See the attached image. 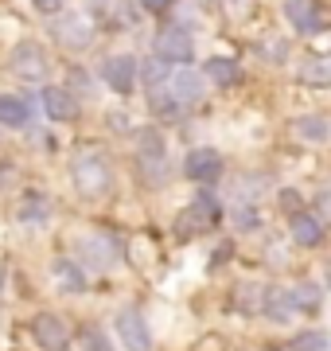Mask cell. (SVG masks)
Wrapping results in <instances>:
<instances>
[{
  "instance_id": "1",
  "label": "cell",
  "mask_w": 331,
  "mask_h": 351,
  "mask_svg": "<svg viewBox=\"0 0 331 351\" xmlns=\"http://www.w3.org/2000/svg\"><path fill=\"white\" fill-rule=\"evenodd\" d=\"M70 180H75V191L82 199H102L109 195L114 188V168L98 156V152H86V156H78L70 164Z\"/></svg>"
},
{
  "instance_id": "2",
  "label": "cell",
  "mask_w": 331,
  "mask_h": 351,
  "mask_svg": "<svg viewBox=\"0 0 331 351\" xmlns=\"http://www.w3.org/2000/svg\"><path fill=\"white\" fill-rule=\"evenodd\" d=\"M153 55L156 59H164L168 66H187L191 63V55H195V43L191 36H187V27H179V24H168L156 32V43H153Z\"/></svg>"
},
{
  "instance_id": "3",
  "label": "cell",
  "mask_w": 331,
  "mask_h": 351,
  "mask_svg": "<svg viewBox=\"0 0 331 351\" xmlns=\"http://www.w3.org/2000/svg\"><path fill=\"white\" fill-rule=\"evenodd\" d=\"M117 336H121V343H125L129 351H153V328H148V320H144V313L140 308H121L114 320Z\"/></svg>"
},
{
  "instance_id": "4",
  "label": "cell",
  "mask_w": 331,
  "mask_h": 351,
  "mask_svg": "<svg viewBox=\"0 0 331 351\" xmlns=\"http://www.w3.org/2000/svg\"><path fill=\"white\" fill-rule=\"evenodd\" d=\"M140 168H144V180L164 184L168 156H164V141H160V133H156V129H144V133H140Z\"/></svg>"
},
{
  "instance_id": "5",
  "label": "cell",
  "mask_w": 331,
  "mask_h": 351,
  "mask_svg": "<svg viewBox=\"0 0 331 351\" xmlns=\"http://www.w3.org/2000/svg\"><path fill=\"white\" fill-rule=\"evenodd\" d=\"M31 336H36V343L43 351H66L70 348V328L51 313H39L36 320H31Z\"/></svg>"
},
{
  "instance_id": "6",
  "label": "cell",
  "mask_w": 331,
  "mask_h": 351,
  "mask_svg": "<svg viewBox=\"0 0 331 351\" xmlns=\"http://www.w3.org/2000/svg\"><path fill=\"white\" fill-rule=\"evenodd\" d=\"M12 71H16L20 78H27V82H39V78L47 75V55H43V47H39V43H31V39L16 43V51H12Z\"/></svg>"
},
{
  "instance_id": "7",
  "label": "cell",
  "mask_w": 331,
  "mask_h": 351,
  "mask_svg": "<svg viewBox=\"0 0 331 351\" xmlns=\"http://www.w3.org/2000/svg\"><path fill=\"white\" fill-rule=\"evenodd\" d=\"M183 176L195 180V184H215L222 176V156L215 149H191L187 160H183Z\"/></svg>"
},
{
  "instance_id": "8",
  "label": "cell",
  "mask_w": 331,
  "mask_h": 351,
  "mask_svg": "<svg viewBox=\"0 0 331 351\" xmlns=\"http://www.w3.org/2000/svg\"><path fill=\"white\" fill-rule=\"evenodd\" d=\"M105 82H109V90H117V94H133L137 90V75L140 66L133 55H114V59H105Z\"/></svg>"
},
{
  "instance_id": "9",
  "label": "cell",
  "mask_w": 331,
  "mask_h": 351,
  "mask_svg": "<svg viewBox=\"0 0 331 351\" xmlns=\"http://www.w3.org/2000/svg\"><path fill=\"white\" fill-rule=\"evenodd\" d=\"M168 94L179 101V106H195V101L203 98V75H195L187 66H179V71H168Z\"/></svg>"
},
{
  "instance_id": "10",
  "label": "cell",
  "mask_w": 331,
  "mask_h": 351,
  "mask_svg": "<svg viewBox=\"0 0 331 351\" xmlns=\"http://www.w3.org/2000/svg\"><path fill=\"white\" fill-rule=\"evenodd\" d=\"M55 36H59V43H66V47H86L90 39H94L90 16H82V12L59 16V24H55Z\"/></svg>"
},
{
  "instance_id": "11",
  "label": "cell",
  "mask_w": 331,
  "mask_h": 351,
  "mask_svg": "<svg viewBox=\"0 0 331 351\" xmlns=\"http://www.w3.org/2000/svg\"><path fill=\"white\" fill-rule=\"evenodd\" d=\"M43 113H47L51 121H75L78 117V101L70 98L63 86H47L43 90Z\"/></svg>"
},
{
  "instance_id": "12",
  "label": "cell",
  "mask_w": 331,
  "mask_h": 351,
  "mask_svg": "<svg viewBox=\"0 0 331 351\" xmlns=\"http://www.w3.org/2000/svg\"><path fill=\"white\" fill-rule=\"evenodd\" d=\"M218 215H222V207H218L215 195H195L191 207H187V215H183V223H179V230H187V226H215Z\"/></svg>"
},
{
  "instance_id": "13",
  "label": "cell",
  "mask_w": 331,
  "mask_h": 351,
  "mask_svg": "<svg viewBox=\"0 0 331 351\" xmlns=\"http://www.w3.org/2000/svg\"><path fill=\"white\" fill-rule=\"evenodd\" d=\"M289 230H293L296 246H319V242H323V223H319L316 215H308V211H293Z\"/></svg>"
},
{
  "instance_id": "14",
  "label": "cell",
  "mask_w": 331,
  "mask_h": 351,
  "mask_svg": "<svg viewBox=\"0 0 331 351\" xmlns=\"http://www.w3.org/2000/svg\"><path fill=\"white\" fill-rule=\"evenodd\" d=\"M284 16H289V24H296V32H319L323 27L312 0H284Z\"/></svg>"
},
{
  "instance_id": "15",
  "label": "cell",
  "mask_w": 331,
  "mask_h": 351,
  "mask_svg": "<svg viewBox=\"0 0 331 351\" xmlns=\"http://www.w3.org/2000/svg\"><path fill=\"white\" fill-rule=\"evenodd\" d=\"M51 281L63 289V293H82V289H86V274H82V265L66 262V258H59V262L51 265Z\"/></svg>"
},
{
  "instance_id": "16",
  "label": "cell",
  "mask_w": 331,
  "mask_h": 351,
  "mask_svg": "<svg viewBox=\"0 0 331 351\" xmlns=\"http://www.w3.org/2000/svg\"><path fill=\"white\" fill-rule=\"evenodd\" d=\"M203 78H211L215 86H238L242 71H238V63H234V59H226V55H215V59H207Z\"/></svg>"
},
{
  "instance_id": "17",
  "label": "cell",
  "mask_w": 331,
  "mask_h": 351,
  "mask_svg": "<svg viewBox=\"0 0 331 351\" xmlns=\"http://www.w3.org/2000/svg\"><path fill=\"white\" fill-rule=\"evenodd\" d=\"M300 82L312 86V90L331 86V59H328V55H312V59L300 66Z\"/></svg>"
},
{
  "instance_id": "18",
  "label": "cell",
  "mask_w": 331,
  "mask_h": 351,
  "mask_svg": "<svg viewBox=\"0 0 331 351\" xmlns=\"http://www.w3.org/2000/svg\"><path fill=\"white\" fill-rule=\"evenodd\" d=\"M265 313L273 316V320H289V316L296 313V304H293V293H284V289H269L265 293Z\"/></svg>"
},
{
  "instance_id": "19",
  "label": "cell",
  "mask_w": 331,
  "mask_h": 351,
  "mask_svg": "<svg viewBox=\"0 0 331 351\" xmlns=\"http://www.w3.org/2000/svg\"><path fill=\"white\" fill-rule=\"evenodd\" d=\"M0 125L24 129L27 125V106L20 98H0Z\"/></svg>"
},
{
  "instance_id": "20",
  "label": "cell",
  "mask_w": 331,
  "mask_h": 351,
  "mask_svg": "<svg viewBox=\"0 0 331 351\" xmlns=\"http://www.w3.org/2000/svg\"><path fill=\"white\" fill-rule=\"evenodd\" d=\"M164 82H168V63L153 55V59L144 63V86H148V90H160Z\"/></svg>"
},
{
  "instance_id": "21",
  "label": "cell",
  "mask_w": 331,
  "mask_h": 351,
  "mask_svg": "<svg viewBox=\"0 0 331 351\" xmlns=\"http://www.w3.org/2000/svg\"><path fill=\"white\" fill-rule=\"evenodd\" d=\"M43 215H47V199H43V195H24V199H20V219L39 223Z\"/></svg>"
},
{
  "instance_id": "22",
  "label": "cell",
  "mask_w": 331,
  "mask_h": 351,
  "mask_svg": "<svg viewBox=\"0 0 331 351\" xmlns=\"http://www.w3.org/2000/svg\"><path fill=\"white\" fill-rule=\"evenodd\" d=\"M293 304H296V308H304V313H316V308H319V289L312 285V281H304V285L293 293Z\"/></svg>"
},
{
  "instance_id": "23",
  "label": "cell",
  "mask_w": 331,
  "mask_h": 351,
  "mask_svg": "<svg viewBox=\"0 0 331 351\" xmlns=\"http://www.w3.org/2000/svg\"><path fill=\"white\" fill-rule=\"evenodd\" d=\"M296 133L308 137V141H323L328 137V121H323V117H300V121H296Z\"/></svg>"
},
{
  "instance_id": "24",
  "label": "cell",
  "mask_w": 331,
  "mask_h": 351,
  "mask_svg": "<svg viewBox=\"0 0 331 351\" xmlns=\"http://www.w3.org/2000/svg\"><path fill=\"white\" fill-rule=\"evenodd\" d=\"M293 348L296 351H328V339H323V332H304V336H296Z\"/></svg>"
},
{
  "instance_id": "25",
  "label": "cell",
  "mask_w": 331,
  "mask_h": 351,
  "mask_svg": "<svg viewBox=\"0 0 331 351\" xmlns=\"http://www.w3.org/2000/svg\"><path fill=\"white\" fill-rule=\"evenodd\" d=\"M86 250L105 265V262H109V250H114V242H109V239H90V242H86Z\"/></svg>"
},
{
  "instance_id": "26",
  "label": "cell",
  "mask_w": 331,
  "mask_h": 351,
  "mask_svg": "<svg viewBox=\"0 0 331 351\" xmlns=\"http://www.w3.org/2000/svg\"><path fill=\"white\" fill-rule=\"evenodd\" d=\"M82 343H86V351H109V343H105V336L98 332V328H86Z\"/></svg>"
},
{
  "instance_id": "27",
  "label": "cell",
  "mask_w": 331,
  "mask_h": 351,
  "mask_svg": "<svg viewBox=\"0 0 331 351\" xmlns=\"http://www.w3.org/2000/svg\"><path fill=\"white\" fill-rule=\"evenodd\" d=\"M36 8H39L43 16H55L59 8H63V0H36Z\"/></svg>"
},
{
  "instance_id": "28",
  "label": "cell",
  "mask_w": 331,
  "mask_h": 351,
  "mask_svg": "<svg viewBox=\"0 0 331 351\" xmlns=\"http://www.w3.org/2000/svg\"><path fill=\"white\" fill-rule=\"evenodd\" d=\"M140 8H144V12H164L168 4H172V0H137Z\"/></svg>"
}]
</instances>
